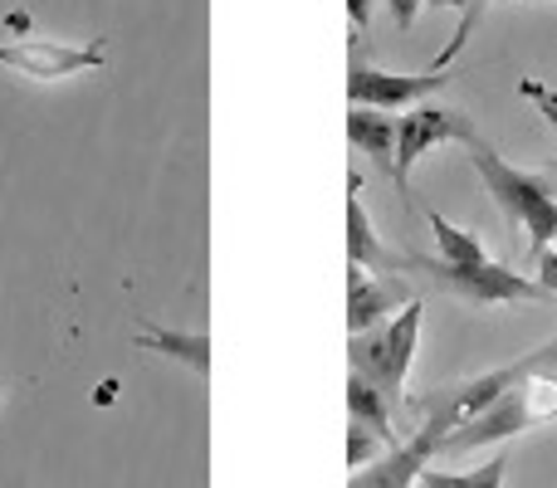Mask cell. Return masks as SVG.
Here are the masks:
<instances>
[{
    "instance_id": "obj_1",
    "label": "cell",
    "mask_w": 557,
    "mask_h": 488,
    "mask_svg": "<svg viewBox=\"0 0 557 488\" xmlns=\"http://www.w3.org/2000/svg\"><path fill=\"white\" fill-rule=\"evenodd\" d=\"M465 152H470V162H474V172H480L490 201L504 211V221H509L513 230L529 235L533 254H539V249H548L557 240V196H553L548 176L523 172V166L504 162V157L494 152L480 133L465 142Z\"/></svg>"
},
{
    "instance_id": "obj_18",
    "label": "cell",
    "mask_w": 557,
    "mask_h": 488,
    "mask_svg": "<svg viewBox=\"0 0 557 488\" xmlns=\"http://www.w3.org/2000/svg\"><path fill=\"white\" fill-rule=\"evenodd\" d=\"M533 264H539V284L548 288V293H557V240L548 249H539V254H533Z\"/></svg>"
},
{
    "instance_id": "obj_5",
    "label": "cell",
    "mask_w": 557,
    "mask_h": 488,
    "mask_svg": "<svg viewBox=\"0 0 557 488\" xmlns=\"http://www.w3.org/2000/svg\"><path fill=\"white\" fill-rule=\"evenodd\" d=\"M470 137H474L470 113L435 108V103L406 108V113L396 117V162H392V182L401 186V196H411V172L421 157H431L435 147H445V142H470Z\"/></svg>"
},
{
    "instance_id": "obj_19",
    "label": "cell",
    "mask_w": 557,
    "mask_h": 488,
    "mask_svg": "<svg viewBox=\"0 0 557 488\" xmlns=\"http://www.w3.org/2000/svg\"><path fill=\"white\" fill-rule=\"evenodd\" d=\"M386 5H392V20H396V25H401V29H411V25H416V15H421V5H425V0H386Z\"/></svg>"
},
{
    "instance_id": "obj_16",
    "label": "cell",
    "mask_w": 557,
    "mask_h": 488,
    "mask_svg": "<svg viewBox=\"0 0 557 488\" xmlns=\"http://www.w3.org/2000/svg\"><path fill=\"white\" fill-rule=\"evenodd\" d=\"M382 450H392L382 435H372L367 425L347 421V470L357 474V470H367V464H376V460H382Z\"/></svg>"
},
{
    "instance_id": "obj_11",
    "label": "cell",
    "mask_w": 557,
    "mask_h": 488,
    "mask_svg": "<svg viewBox=\"0 0 557 488\" xmlns=\"http://www.w3.org/2000/svg\"><path fill=\"white\" fill-rule=\"evenodd\" d=\"M347 142H352V152H362L367 162H376L392 176V162H396V117L392 113L347 108Z\"/></svg>"
},
{
    "instance_id": "obj_4",
    "label": "cell",
    "mask_w": 557,
    "mask_h": 488,
    "mask_svg": "<svg viewBox=\"0 0 557 488\" xmlns=\"http://www.w3.org/2000/svg\"><path fill=\"white\" fill-rule=\"evenodd\" d=\"M406 268H421V274H431L441 288H450V293H460L465 303L474 308H519V303H548V288L539 284V278L529 274H513V268L494 264V259H484V264H441V259H406Z\"/></svg>"
},
{
    "instance_id": "obj_3",
    "label": "cell",
    "mask_w": 557,
    "mask_h": 488,
    "mask_svg": "<svg viewBox=\"0 0 557 488\" xmlns=\"http://www.w3.org/2000/svg\"><path fill=\"white\" fill-rule=\"evenodd\" d=\"M416 342H421V298L411 308H401L392 323L372 327V333H357L347 342V366L372 391H382V401L396 411L406 401V372L416 362Z\"/></svg>"
},
{
    "instance_id": "obj_6",
    "label": "cell",
    "mask_w": 557,
    "mask_h": 488,
    "mask_svg": "<svg viewBox=\"0 0 557 488\" xmlns=\"http://www.w3.org/2000/svg\"><path fill=\"white\" fill-rule=\"evenodd\" d=\"M108 45L103 39H88V45H69V39H5L0 45V64L15 68L20 78H35V84H54V78L84 74V68H103Z\"/></svg>"
},
{
    "instance_id": "obj_20",
    "label": "cell",
    "mask_w": 557,
    "mask_h": 488,
    "mask_svg": "<svg viewBox=\"0 0 557 488\" xmlns=\"http://www.w3.org/2000/svg\"><path fill=\"white\" fill-rule=\"evenodd\" d=\"M347 15H352V29H367V20H372V0H347Z\"/></svg>"
},
{
    "instance_id": "obj_13",
    "label": "cell",
    "mask_w": 557,
    "mask_h": 488,
    "mask_svg": "<svg viewBox=\"0 0 557 488\" xmlns=\"http://www.w3.org/2000/svg\"><path fill=\"white\" fill-rule=\"evenodd\" d=\"M347 415H352L357 425H367L372 435H382L392 450L401 445L396 440V430H392V405L382 401V391H372V386H367L362 376H352V372H347Z\"/></svg>"
},
{
    "instance_id": "obj_17",
    "label": "cell",
    "mask_w": 557,
    "mask_h": 488,
    "mask_svg": "<svg viewBox=\"0 0 557 488\" xmlns=\"http://www.w3.org/2000/svg\"><path fill=\"white\" fill-rule=\"evenodd\" d=\"M519 93L529 98V103H539V113L548 117V127H553V137H557V93H553V88H548V84H539V78H523Z\"/></svg>"
},
{
    "instance_id": "obj_15",
    "label": "cell",
    "mask_w": 557,
    "mask_h": 488,
    "mask_svg": "<svg viewBox=\"0 0 557 488\" xmlns=\"http://www.w3.org/2000/svg\"><path fill=\"white\" fill-rule=\"evenodd\" d=\"M504 474H509V460H484L480 470L470 474H445V470H425L421 488H504Z\"/></svg>"
},
{
    "instance_id": "obj_2",
    "label": "cell",
    "mask_w": 557,
    "mask_h": 488,
    "mask_svg": "<svg viewBox=\"0 0 557 488\" xmlns=\"http://www.w3.org/2000/svg\"><path fill=\"white\" fill-rule=\"evenodd\" d=\"M519 362H523L519 381H513L494 405H484L474 421H465L460 430L445 435L441 454H470V450L513 440V435H523V430H533V425L553 421V415H557V381L533 366V356H519Z\"/></svg>"
},
{
    "instance_id": "obj_8",
    "label": "cell",
    "mask_w": 557,
    "mask_h": 488,
    "mask_svg": "<svg viewBox=\"0 0 557 488\" xmlns=\"http://www.w3.org/2000/svg\"><path fill=\"white\" fill-rule=\"evenodd\" d=\"M416 303V288L406 274H367L347 264V333H372L392 323L401 308Z\"/></svg>"
},
{
    "instance_id": "obj_10",
    "label": "cell",
    "mask_w": 557,
    "mask_h": 488,
    "mask_svg": "<svg viewBox=\"0 0 557 488\" xmlns=\"http://www.w3.org/2000/svg\"><path fill=\"white\" fill-rule=\"evenodd\" d=\"M347 264L367 268V274H406V259H396L382 245V235L367 221V205L357 196V176H352V196H347Z\"/></svg>"
},
{
    "instance_id": "obj_21",
    "label": "cell",
    "mask_w": 557,
    "mask_h": 488,
    "mask_svg": "<svg viewBox=\"0 0 557 488\" xmlns=\"http://www.w3.org/2000/svg\"><path fill=\"white\" fill-rule=\"evenodd\" d=\"M416 488H421V484H416Z\"/></svg>"
},
{
    "instance_id": "obj_14",
    "label": "cell",
    "mask_w": 557,
    "mask_h": 488,
    "mask_svg": "<svg viewBox=\"0 0 557 488\" xmlns=\"http://www.w3.org/2000/svg\"><path fill=\"white\" fill-rule=\"evenodd\" d=\"M431 221V235H435V245H441V264H484V245H480V235H470V230H460V225H450L441 211H431L425 215Z\"/></svg>"
},
{
    "instance_id": "obj_7",
    "label": "cell",
    "mask_w": 557,
    "mask_h": 488,
    "mask_svg": "<svg viewBox=\"0 0 557 488\" xmlns=\"http://www.w3.org/2000/svg\"><path fill=\"white\" fill-rule=\"evenodd\" d=\"M450 84V68H425V74H382V68H347V103L376 108V113H406L421 108L431 93Z\"/></svg>"
},
{
    "instance_id": "obj_9",
    "label": "cell",
    "mask_w": 557,
    "mask_h": 488,
    "mask_svg": "<svg viewBox=\"0 0 557 488\" xmlns=\"http://www.w3.org/2000/svg\"><path fill=\"white\" fill-rule=\"evenodd\" d=\"M435 454H441V435H435L431 425H421L411 440H401L396 450H386L376 464L357 470L347 488H416L421 484V474L431 470Z\"/></svg>"
},
{
    "instance_id": "obj_12",
    "label": "cell",
    "mask_w": 557,
    "mask_h": 488,
    "mask_svg": "<svg viewBox=\"0 0 557 488\" xmlns=\"http://www.w3.org/2000/svg\"><path fill=\"white\" fill-rule=\"evenodd\" d=\"M143 352H162L172 362H186L196 376H211V337L206 333H172V327L143 323V337H137Z\"/></svg>"
}]
</instances>
